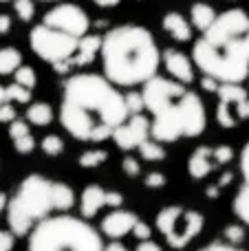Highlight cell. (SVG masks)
Listing matches in <instances>:
<instances>
[{"mask_svg": "<svg viewBox=\"0 0 249 251\" xmlns=\"http://www.w3.org/2000/svg\"><path fill=\"white\" fill-rule=\"evenodd\" d=\"M216 95V122L221 128H238L249 119V93L241 84H221Z\"/></svg>", "mask_w": 249, "mask_h": 251, "instance_id": "obj_9", "label": "cell"}, {"mask_svg": "<svg viewBox=\"0 0 249 251\" xmlns=\"http://www.w3.org/2000/svg\"><path fill=\"white\" fill-rule=\"evenodd\" d=\"M219 86H221V82H216L214 77H207V75H203V79H201V88H203V91L216 93V91H219Z\"/></svg>", "mask_w": 249, "mask_h": 251, "instance_id": "obj_38", "label": "cell"}, {"mask_svg": "<svg viewBox=\"0 0 249 251\" xmlns=\"http://www.w3.org/2000/svg\"><path fill=\"white\" fill-rule=\"evenodd\" d=\"M232 159H234L232 146H216V148L199 146L188 159V174L194 181H203V178L210 176L219 168L227 165Z\"/></svg>", "mask_w": 249, "mask_h": 251, "instance_id": "obj_11", "label": "cell"}, {"mask_svg": "<svg viewBox=\"0 0 249 251\" xmlns=\"http://www.w3.org/2000/svg\"><path fill=\"white\" fill-rule=\"evenodd\" d=\"M40 148L47 156H60L64 152V139L57 137V134H47V137L40 141Z\"/></svg>", "mask_w": 249, "mask_h": 251, "instance_id": "obj_24", "label": "cell"}, {"mask_svg": "<svg viewBox=\"0 0 249 251\" xmlns=\"http://www.w3.org/2000/svg\"><path fill=\"white\" fill-rule=\"evenodd\" d=\"M16 119H18V113L9 101L0 106V124H11V122H16Z\"/></svg>", "mask_w": 249, "mask_h": 251, "instance_id": "obj_34", "label": "cell"}, {"mask_svg": "<svg viewBox=\"0 0 249 251\" xmlns=\"http://www.w3.org/2000/svg\"><path fill=\"white\" fill-rule=\"evenodd\" d=\"M139 223L137 214L132 209H113L110 214H106V218L101 221V234L108 236L110 240H119L124 236L132 234L135 225Z\"/></svg>", "mask_w": 249, "mask_h": 251, "instance_id": "obj_15", "label": "cell"}, {"mask_svg": "<svg viewBox=\"0 0 249 251\" xmlns=\"http://www.w3.org/2000/svg\"><path fill=\"white\" fill-rule=\"evenodd\" d=\"M9 31H11V18L7 13H0V35L9 33Z\"/></svg>", "mask_w": 249, "mask_h": 251, "instance_id": "obj_40", "label": "cell"}, {"mask_svg": "<svg viewBox=\"0 0 249 251\" xmlns=\"http://www.w3.org/2000/svg\"><path fill=\"white\" fill-rule=\"evenodd\" d=\"M161 25H163V31H166L172 40H176V42H190V40H192V33H194L192 22H190L183 13L168 11L166 16H163Z\"/></svg>", "mask_w": 249, "mask_h": 251, "instance_id": "obj_17", "label": "cell"}, {"mask_svg": "<svg viewBox=\"0 0 249 251\" xmlns=\"http://www.w3.org/2000/svg\"><path fill=\"white\" fill-rule=\"evenodd\" d=\"M13 11H16L18 20L31 22L35 16V2L33 0H13Z\"/></svg>", "mask_w": 249, "mask_h": 251, "instance_id": "obj_27", "label": "cell"}, {"mask_svg": "<svg viewBox=\"0 0 249 251\" xmlns=\"http://www.w3.org/2000/svg\"><path fill=\"white\" fill-rule=\"evenodd\" d=\"M0 2H9V0H0Z\"/></svg>", "mask_w": 249, "mask_h": 251, "instance_id": "obj_46", "label": "cell"}, {"mask_svg": "<svg viewBox=\"0 0 249 251\" xmlns=\"http://www.w3.org/2000/svg\"><path fill=\"white\" fill-rule=\"evenodd\" d=\"M104 77L115 86H139L157 77L161 53L152 33L139 25H122L110 29L101 42Z\"/></svg>", "mask_w": 249, "mask_h": 251, "instance_id": "obj_4", "label": "cell"}, {"mask_svg": "<svg viewBox=\"0 0 249 251\" xmlns=\"http://www.w3.org/2000/svg\"><path fill=\"white\" fill-rule=\"evenodd\" d=\"M216 18H219L216 9L212 7V4H207V2H194L192 9H190V22H192V26L194 29H199L201 33L214 25Z\"/></svg>", "mask_w": 249, "mask_h": 251, "instance_id": "obj_18", "label": "cell"}, {"mask_svg": "<svg viewBox=\"0 0 249 251\" xmlns=\"http://www.w3.org/2000/svg\"><path fill=\"white\" fill-rule=\"evenodd\" d=\"M201 251H245V249H241V247H236V245H229V243H210V245H205Z\"/></svg>", "mask_w": 249, "mask_h": 251, "instance_id": "obj_37", "label": "cell"}, {"mask_svg": "<svg viewBox=\"0 0 249 251\" xmlns=\"http://www.w3.org/2000/svg\"><path fill=\"white\" fill-rule=\"evenodd\" d=\"M124 194L113 190H104L101 185H86L79 194V212L82 218H93L101 212L104 207H122Z\"/></svg>", "mask_w": 249, "mask_h": 251, "instance_id": "obj_13", "label": "cell"}, {"mask_svg": "<svg viewBox=\"0 0 249 251\" xmlns=\"http://www.w3.org/2000/svg\"><path fill=\"white\" fill-rule=\"evenodd\" d=\"M9 207V196L4 194V192H0V214H4Z\"/></svg>", "mask_w": 249, "mask_h": 251, "instance_id": "obj_43", "label": "cell"}, {"mask_svg": "<svg viewBox=\"0 0 249 251\" xmlns=\"http://www.w3.org/2000/svg\"><path fill=\"white\" fill-rule=\"evenodd\" d=\"M13 148H16L18 154H29V152L35 150V137L33 134H22V137L13 139Z\"/></svg>", "mask_w": 249, "mask_h": 251, "instance_id": "obj_30", "label": "cell"}, {"mask_svg": "<svg viewBox=\"0 0 249 251\" xmlns=\"http://www.w3.org/2000/svg\"><path fill=\"white\" fill-rule=\"evenodd\" d=\"M132 236H135L137 240H150V236H152V229H150L148 223L139 221L135 225V229H132Z\"/></svg>", "mask_w": 249, "mask_h": 251, "instance_id": "obj_35", "label": "cell"}, {"mask_svg": "<svg viewBox=\"0 0 249 251\" xmlns=\"http://www.w3.org/2000/svg\"><path fill=\"white\" fill-rule=\"evenodd\" d=\"M205 216L199 209L168 205L157 214V229L172 249H185L203 231Z\"/></svg>", "mask_w": 249, "mask_h": 251, "instance_id": "obj_7", "label": "cell"}, {"mask_svg": "<svg viewBox=\"0 0 249 251\" xmlns=\"http://www.w3.org/2000/svg\"><path fill=\"white\" fill-rule=\"evenodd\" d=\"M79 38H73V35L64 33V31H57L47 26L44 22L35 25L29 33V47L35 55L42 62H49V64H60V62L69 60L75 51H77Z\"/></svg>", "mask_w": 249, "mask_h": 251, "instance_id": "obj_8", "label": "cell"}, {"mask_svg": "<svg viewBox=\"0 0 249 251\" xmlns=\"http://www.w3.org/2000/svg\"><path fill=\"white\" fill-rule=\"evenodd\" d=\"M26 122L31 126L44 128V126H49L53 122V108L47 101H33V104H29V108H26Z\"/></svg>", "mask_w": 249, "mask_h": 251, "instance_id": "obj_19", "label": "cell"}, {"mask_svg": "<svg viewBox=\"0 0 249 251\" xmlns=\"http://www.w3.org/2000/svg\"><path fill=\"white\" fill-rule=\"evenodd\" d=\"M126 106H128V113H130V115H144V110H146L144 93H141V91L126 93Z\"/></svg>", "mask_w": 249, "mask_h": 251, "instance_id": "obj_28", "label": "cell"}, {"mask_svg": "<svg viewBox=\"0 0 249 251\" xmlns=\"http://www.w3.org/2000/svg\"><path fill=\"white\" fill-rule=\"evenodd\" d=\"M139 154H141V159L148 161V163H157V161H163V159H166L168 152H166V148H163L161 141H157V139L150 137L146 143H141Z\"/></svg>", "mask_w": 249, "mask_h": 251, "instance_id": "obj_21", "label": "cell"}, {"mask_svg": "<svg viewBox=\"0 0 249 251\" xmlns=\"http://www.w3.org/2000/svg\"><path fill=\"white\" fill-rule=\"evenodd\" d=\"M13 82L22 84V86H26V88H35L38 86V75H35V71L31 69V66L22 64L20 69L13 73Z\"/></svg>", "mask_w": 249, "mask_h": 251, "instance_id": "obj_25", "label": "cell"}, {"mask_svg": "<svg viewBox=\"0 0 249 251\" xmlns=\"http://www.w3.org/2000/svg\"><path fill=\"white\" fill-rule=\"evenodd\" d=\"M42 22L51 29L64 31V33L73 35V38H84L88 35V26H91V18L79 4L75 2H60L53 9L44 13Z\"/></svg>", "mask_w": 249, "mask_h": 251, "instance_id": "obj_10", "label": "cell"}, {"mask_svg": "<svg viewBox=\"0 0 249 251\" xmlns=\"http://www.w3.org/2000/svg\"><path fill=\"white\" fill-rule=\"evenodd\" d=\"M22 66V53L13 47L0 49V75H13Z\"/></svg>", "mask_w": 249, "mask_h": 251, "instance_id": "obj_20", "label": "cell"}, {"mask_svg": "<svg viewBox=\"0 0 249 251\" xmlns=\"http://www.w3.org/2000/svg\"><path fill=\"white\" fill-rule=\"evenodd\" d=\"M161 62H163V66H166L168 75H170L172 79L185 84V86L194 82V62L190 60L183 51L166 49V51L161 53Z\"/></svg>", "mask_w": 249, "mask_h": 251, "instance_id": "obj_16", "label": "cell"}, {"mask_svg": "<svg viewBox=\"0 0 249 251\" xmlns=\"http://www.w3.org/2000/svg\"><path fill=\"white\" fill-rule=\"evenodd\" d=\"M40 2H57V0H40Z\"/></svg>", "mask_w": 249, "mask_h": 251, "instance_id": "obj_45", "label": "cell"}, {"mask_svg": "<svg viewBox=\"0 0 249 251\" xmlns=\"http://www.w3.org/2000/svg\"><path fill=\"white\" fill-rule=\"evenodd\" d=\"M7 97H9V101H16V104H29L31 101V88L13 82V84L7 86Z\"/></svg>", "mask_w": 249, "mask_h": 251, "instance_id": "obj_26", "label": "cell"}, {"mask_svg": "<svg viewBox=\"0 0 249 251\" xmlns=\"http://www.w3.org/2000/svg\"><path fill=\"white\" fill-rule=\"evenodd\" d=\"M75 205V192L62 181H51L42 174H29L22 178L16 194L9 199L7 223L13 236H29L38 223L53 212L66 214Z\"/></svg>", "mask_w": 249, "mask_h": 251, "instance_id": "obj_5", "label": "cell"}, {"mask_svg": "<svg viewBox=\"0 0 249 251\" xmlns=\"http://www.w3.org/2000/svg\"><path fill=\"white\" fill-rule=\"evenodd\" d=\"M130 117L126 95L97 73H77L62 88L60 124L77 141L100 143Z\"/></svg>", "mask_w": 249, "mask_h": 251, "instance_id": "obj_1", "label": "cell"}, {"mask_svg": "<svg viewBox=\"0 0 249 251\" xmlns=\"http://www.w3.org/2000/svg\"><path fill=\"white\" fill-rule=\"evenodd\" d=\"M150 137H152V122L146 115H130L113 132V141L124 152L139 150L141 143H146Z\"/></svg>", "mask_w": 249, "mask_h": 251, "instance_id": "obj_12", "label": "cell"}, {"mask_svg": "<svg viewBox=\"0 0 249 251\" xmlns=\"http://www.w3.org/2000/svg\"><path fill=\"white\" fill-rule=\"evenodd\" d=\"M106 159H108V150H104V148H91V150L79 154L77 163H79V168L93 170V168H100Z\"/></svg>", "mask_w": 249, "mask_h": 251, "instance_id": "obj_22", "label": "cell"}, {"mask_svg": "<svg viewBox=\"0 0 249 251\" xmlns=\"http://www.w3.org/2000/svg\"><path fill=\"white\" fill-rule=\"evenodd\" d=\"M135 251H163V249H161V245L154 243V240H139Z\"/></svg>", "mask_w": 249, "mask_h": 251, "instance_id": "obj_39", "label": "cell"}, {"mask_svg": "<svg viewBox=\"0 0 249 251\" xmlns=\"http://www.w3.org/2000/svg\"><path fill=\"white\" fill-rule=\"evenodd\" d=\"M29 251H104L100 231L86 218L55 214L31 229Z\"/></svg>", "mask_w": 249, "mask_h": 251, "instance_id": "obj_6", "label": "cell"}, {"mask_svg": "<svg viewBox=\"0 0 249 251\" xmlns=\"http://www.w3.org/2000/svg\"><path fill=\"white\" fill-rule=\"evenodd\" d=\"M194 66L221 84L249 77V16L243 9L219 13L214 25L194 42Z\"/></svg>", "mask_w": 249, "mask_h": 251, "instance_id": "obj_2", "label": "cell"}, {"mask_svg": "<svg viewBox=\"0 0 249 251\" xmlns=\"http://www.w3.org/2000/svg\"><path fill=\"white\" fill-rule=\"evenodd\" d=\"M104 251H130V249H128L126 245H122V243H119V240H113V243H110V245H106Z\"/></svg>", "mask_w": 249, "mask_h": 251, "instance_id": "obj_42", "label": "cell"}, {"mask_svg": "<svg viewBox=\"0 0 249 251\" xmlns=\"http://www.w3.org/2000/svg\"><path fill=\"white\" fill-rule=\"evenodd\" d=\"M101 42H104V35H97V33H88L84 38H79V44H77V51L69 57V60L60 62L55 64L53 69L57 73H73L75 69H84V66L93 64L95 57L101 53Z\"/></svg>", "mask_w": 249, "mask_h": 251, "instance_id": "obj_14", "label": "cell"}, {"mask_svg": "<svg viewBox=\"0 0 249 251\" xmlns=\"http://www.w3.org/2000/svg\"><path fill=\"white\" fill-rule=\"evenodd\" d=\"M141 93L152 122V139L172 143L205 132L207 113L203 100L185 84L157 75L144 84Z\"/></svg>", "mask_w": 249, "mask_h": 251, "instance_id": "obj_3", "label": "cell"}, {"mask_svg": "<svg viewBox=\"0 0 249 251\" xmlns=\"http://www.w3.org/2000/svg\"><path fill=\"white\" fill-rule=\"evenodd\" d=\"M166 183H168V176L163 172H150V174H146V178H144V185L146 187H152V190L163 187Z\"/></svg>", "mask_w": 249, "mask_h": 251, "instance_id": "obj_33", "label": "cell"}, {"mask_svg": "<svg viewBox=\"0 0 249 251\" xmlns=\"http://www.w3.org/2000/svg\"><path fill=\"white\" fill-rule=\"evenodd\" d=\"M122 170L128 174V176H139L141 174V159H137V156H124V161H122Z\"/></svg>", "mask_w": 249, "mask_h": 251, "instance_id": "obj_31", "label": "cell"}, {"mask_svg": "<svg viewBox=\"0 0 249 251\" xmlns=\"http://www.w3.org/2000/svg\"><path fill=\"white\" fill-rule=\"evenodd\" d=\"M9 97H7V86H0V106L7 104Z\"/></svg>", "mask_w": 249, "mask_h": 251, "instance_id": "obj_44", "label": "cell"}, {"mask_svg": "<svg viewBox=\"0 0 249 251\" xmlns=\"http://www.w3.org/2000/svg\"><path fill=\"white\" fill-rule=\"evenodd\" d=\"M13 243H16L13 231L0 229V251H13Z\"/></svg>", "mask_w": 249, "mask_h": 251, "instance_id": "obj_36", "label": "cell"}, {"mask_svg": "<svg viewBox=\"0 0 249 251\" xmlns=\"http://www.w3.org/2000/svg\"><path fill=\"white\" fill-rule=\"evenodd\" d=\"M234 214L249 227V185H245V183L234 196Z\"/></svg>", "mask_w": 249, "mask_h": 251, "instance_id": "obj_23", "label": "cell"}, {"mask_svg": "<svg viewBox=\"0 0 249 251\" xmlns=\"http://www.w3.org/2000/svg\"><path fill=\"white\" fill-rule=\"evenodd\" d=\"M238 168H241V174H243L245 185H249V141L243 146V150H241V156H238Z\"/></svg>", "mask_w": 249, "mask_h": 251, "instance_id": "obj_32", "label": "cell"}, {"mask_svg": "<svg viewBox=\"0 0 249 251\" xmlns=\"http://www.w3.org/2000/svg\"><path fill=\"white\" fill-rule=\"evenodd\" d=\"M93 2H95L97 7H101V9H115L122 0H93Z\"/></svg>", "mask_w": 249, "mask_h": 251, "instance_id": "obj_41", "label": "cell"}, {"mask_svg": "<svg viewBox=\"0 0 249 251\" xmlns=\"http://www.w3.org/2000/svg\"><path fill=\"white\" fill-rule=\"evenodd\" d=\"M223 236H225V243L241 247V243L245 240V229H243V225H227L223 229Z\"/></svg>", "mask_w": 249, "mask_h": 251, "instance_id": "obj_29", "label": "cell"}]
</instances>
